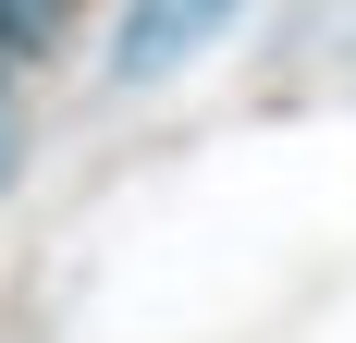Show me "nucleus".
I'll list each match as a JSON object with an SVG mask.
<instances>
[{
  "label": "nucleus",
  "mask_w": 356,
  "mask_h": 343,
  "mask_svg": "<svg viewBox=\"0 0 356 343\" xmlns=\"http://www.w3.org/2000/svg\"><path fill=\"white\" fill-rule=\"evenodd\" d=\"M221 25H234V0H147L136 25L111 37V74H172L184 49H209Z\"/></svg>",
  "instance_id": "nucleus-1"
}]
</instances>
